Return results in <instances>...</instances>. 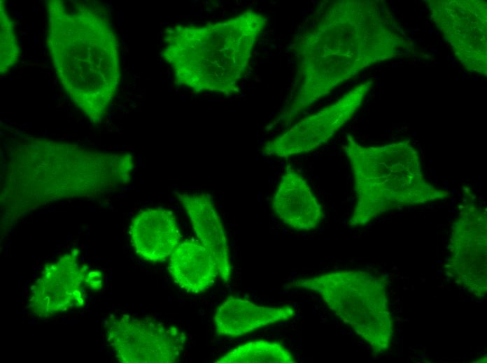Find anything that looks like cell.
Returning <instances> with one entry per match:
<instances>
[{
    "label": "cell",
    "mask_w": 487,
    "mask_h": 363,
    "mask_svg": "<svg viewBox=\"0 0 487 363\" xmlns=\"http://www.w3.org/2000/svg\"><path fill=\"white\" fill-rule=\"evenodd\" d=\"M411 47L384 2L330 3L311 27L292 40L297 59L292 90L269 126H288L362 71L405 54Z\"/></svg>",
    "instance_id": "cell-1"
},
{
    "label": "cell",
    "mask_w": 487,
    "mask_h": 363,
    "mask_svg": "<svg viewBox=\"0 0 487 363\" xmlns=\"http://www.w3.org/2000/svg\"><path fill=\"white\" fill-rule=\"evenodd\" d=\"M46 43L64 93L93 123L100 122L121 77L117 36L106 8L88 1L46 3Z\"/></svg>",
    "instance_id": "cell-2"
},
{
    "label": "cell",
    "mask_w": 487,
    "mask_h": 363,
    "mask_svg": "<svg viewBox=\"0 0 487 363\" xmlns=\"http://www.w3.org/2000/svg\"><path fill=\"white\" fill-rule=\"evenodd\" d=\"M267 21L248 10L207 24L175 25L166 31L163 57L179 84L196 92L232 94Z\"/></svg>",
    "instance_id": "cell-3"
},
{
    "label": "cell",
    "mask_w": 487,
    "mask_h": 363,
    "mask_svg": "<svg viewBox=\"0 0 487 363\" xmlns=\"http://www.w3.org/2000/svg\"><path fill=\"white\" fill-rule=\"evenodd\" d=\"M346 140L355 192L350 226H364L389 210L430 203L450 195L425 179L418 154L409 140L364 146L351 134Z\"/></svg>",
    "instance_id": "cell-4"
},
{
    "label": "cell",
    "mask_w": 487,
    "mask_h": 363,
    "mask_svg": "<svg viewBox=\"0 0 487 363\" xmlns=\"http://www.w3.org/2000/svg\"><path fill=\"white\" fill-rule=\"evenodd\" d=\"M387 281L360 269H339L297 279L291 286L318 295L375 354L390 346L394 322L389 309Z\"/></svg>",
    "instance_id": "cell-5"
},
{
    "label": "cell",
    "mask_w": 487,
    "mask_h": 363,
    "mask_svg": "<svg viewBox=\"0 0 487 363\" xmlns=\"http://www.w3.org/2000/svg\"><path fill=\"white\" fill-rule=\"evenodd\" d=\"M106 337L116 359L123 363H174L184 351L186 334L176 325L151 317L111 316Z\"/></svg>",
    "instance_id": "cell-6"
},
{
    "label": "cell",
    "mask_w": 487,
    "mask_h": 363,
    "mask_svg": "<svg viewBox=\"0 0 487 363\" xmlns=\"http://www.w3.org/2000/svg\"><path fill=\"white\" fill-rule=\"evenodd\" d=\"M373 87V80L360 82L333 103L309 115L267 141L264 154L280 158L309 153L323 146L358 112Z\"/></svg>",
    "instance_id": "cell-7"
},
{
    "label": "cell",
    "mask_w": 487,
    "mask_h": 363,
    "mask_svg": "<svg viewBox=\"0 0 487 363\" xmlns=\"http://www.w3.org/2000/svg\"><path fill=\"white\" fill-rule=\"evenodd\" d=\"M430 17L467 71L487 75V5L480 0H430Z\"/></svg>",
    "instance_id": "cell-8"
},
{
    "label": "cell",
    "mask_w": 487,
    "mask_h": 363,
    "mask_svg": "<svg viewBox=\"0 0 487 363\" xmlns=\"http://www.w3.org/2000/svg\"><path fill=\"white\" fill-rule=\"evenodd\" d=\"M486 212L472 202L464 204L452 224L446 276L465 291L483 297L487 290Z\"/></svg>",
    "instance_id": "cell-9"
},
{
    "label": "cell",
    "mask_w": 487,
    "mask_h": 363,
    "mask_svg": "<svg viewBox=\"0 0 487 363\" xmlns=\"http://www.w3.org/2000/svg\"><path fill=\"white\" fill-rule=\"evenodd\" d=\"M89 271L76 249L47 263L30 288L28 306L32 314L47 318L83 307Z\"/></svg>",
    "instance_id": "cell-10"
},
{
    "label": "cell",
    "mask_w": 487,
    "mask_h": 363,
    "mask_svg": "<svg viewBox=\"0 0 487 363\" xmlns=\"http://www.w3.org/2000/svg\"><path fill=\"white\" fill-rule=\"evenodd\" d=\"M129 235L137 255L154 263L169 258L181 240L176 216L171 211L161 207L139 211L131 221Z\"/></svg>",
    "instance_id": "cell-11"
},
{
    "label": "cell",
    "mask_w": 487,
    "mask_h": 363,
    "mask_svg": "<svg viewBox=\"0 0 487 363\" xmlns=\"http://www.w3.org/2000/svg\"><path fill=\"white\" fill-rule=\"evenodd\" d=\"M176 198L186 212L191 227L213 255L219 277L229 282L232 276L230 247L222 220L211 196L204 193L176 192Z\"/></svg>",
    "instance_id": "cell-12"
},
{
    "label": "cell",
    "mask_w": 487,
    "mask_h": 363,
    "mask_svg": "<svg viewBox=\"0 0 487 363\" xmlns=\"http://www.w3.org/2000/svg\"><path fill=\"white\" fill-rule=\"evenodd\" d=\"M271 207L285 225L295 230H314L323 218L322 206L309 183L290 165L276 187Z\"/></svg>",
    "instance_id": "cell-13"
},
{
    "label": "cell",
    "mask_w": 487,
    "mask_h": 363,
    "mask_svg": "<svg viewBox=\"0 0 487 363\" xmlns=\"http://www.w3.org/2000/svg\"><path fill=\"white\" fill-rule=\"evenodd\" d=\"M295 314L290 305L266 306L235 296H229L213 315L218 336L237 338L260 328L289 320Z\"/></svg>",
    "instance_id": "cell-14"
},
{
    "label": "cell",
    "mask_w": 487,
    "mask_h": 363,
    "mask_svg": "<svg viewBox=\"0 0 487 363\" xmlns=\"http://www.w3.org/2000/svg\"><path fill=\"white\" fill-rule=\"evenodd\" d=\"M169 273L174 282L188 293L209 289L219 276L217 264L199 241L181 242L169 258Z\"/></svg>",
    "instance_id": "cell-15"
},
{
    "label": "cell",
    "mask_w": 487,
    "mask_h": 363,
    "mask_svg": "<svg viewBox=\"0 0 487 363\" xmlns=\"http://www.w3.org/2000/svg\"><path fill=\"white\" fill-rule=\"evenodd\" d=\"M218 363H295L296 359L282 343L257 340L244 343L216 360Z\"/></svg>",
    "instance_id": "cell-16"
},
{
    "label": "cell",
    "mask_w": 487,
    "mask_h": 363,
    "mask_svg": "<svg viewBox=\"0 0 487 363\" xmlns=\"http://www.w3.org/2000/svg\"><path fill=\"white\" fill-rule=\"evenodd\" d=\"M1 74L7 73L18 61L20 46L13 21L8 15L5 5L1 1Z\"/></svg>",
    "instance_id": "cell-17"
}]
</instances>
